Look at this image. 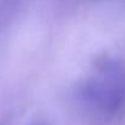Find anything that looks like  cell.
Segmentation results:
<instances>
[{"instance_id":"1","label":"cell","mask_w":125,"mask_h":125,"mask_svg":"<svg viewBox=\"0 0 125 125\" xmlns=\"http://www.w3.org/2000/svg\"><path fill=\"white\" fill-rule=\"evenodd\" d=\"M83 98L103 113H114L125 102V70L118 65L103 68L83 88Z\"/></svg>"}]
</instances>
